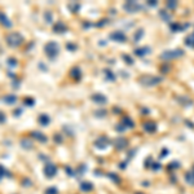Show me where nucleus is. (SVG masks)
Returning a JSON list of instances; mask_svg holds the SVG:
<instances>
[{
    "label": "nucleus",
    "instance_id": "f3484780",
    "mask_svg": "<svg viewBox=\"0 0 194 194\" xmlns=\"http://www.w3.org/2000/svg\"><path fill=\"white\" fill-rule=\"evenodd\" d=\"M30 184H31V183H30V180H27V179L23 180V185H25V186H29Z\"/></svg>",
    "mask_w": 194,
    "mask_h": 194
},
{
    "label": "nucleus",
    "instance_id": "dca6fc26",
    "mask_svg": "<svg viewBox=\"0 0 194 194\" xmlns=\"http://www.w3.org/2000/svg\"><path fill=\"white\" fill-rule=\"evenodd\" d=\"M45 20H47V22H51L52 21V14L51 13H45Z\"/></svg>",
    "mask_w": 194,
    "mask_h": 194
},
{
    "label": "nucleus",
    "instance_id": "20e7f679",
    "mask_svg": "<svg viewBox=\"0 0 194 194\" xmlns=\"http://www.w3.org/2000/svg\"><path fill=\"white\" fill-rule=\"evenodd\" d=\"M0 25L4 26V27H8V29H11L12 27V22H11V20L7 17V14L4 12H0Z\"/></svg>",
    "mask_w": 194,
    "mask_h": 194
},
{
    "label": "nucleus",
    "instance_id": "a211bd4d",
    "mask_svg": "<svg viewBox=\"0 0 194 194\" xmlns=\"http://www.w3.org/2000/svg\"><path fill=\"white\" fill-rule=\"evenodd\" d=\"M21 113H22V110H21V109H17V110H14V115H16V116H18Z\"/></svg>",
    "mask_w": 194,
    "mask_h": 194
},
{
    "label": "nucleus",
    "instance_id": "39448f33",
    "mask_svg": "<svg viewBox=\"0 0 194 194\" xmlns=\"http://www.w3.org/2000/svg\"><path fill=\"white\" fill-rule=\"evenodd\" d=\"M31 136L34 137V139H36V140H39L40 142H45L47 141V137L43 135L42 132H38V131H32L31 132Z\"/></svg>",
    "mask_w": 194,
    "mask_h": 194
},
{
    "label": "nucleus",
    "instance_id": "f8f14e48",
    "mask_svg": "<svg viewBox=\"0 0 194 194\" xmlns=\"http://www.w3.org/2000/svg\"><path fill=\"white\" fill-rule=\"evenodd\" d=\"M7 63L11 67H14V66H17V60L11 57V58H8V60H7Z\"/></svg>",
    "mask_w": 194,
    "mask_h": 194
},
{
    "label": "nucleus",
    "instance_id": "f257e3e1",
    "mask_svg": "<svg viewBox=\"0 0 194 194\" xmlns=\"http://www.w3.org/2000/svg\"><path fill=\"white\" fill-rule=\"evenodd\" d=\"M5 40H7V43H8V45L9 47L16 48V47H18V45H21L23 43V36L21 35V34H18V32H11V34H8L7 35Z\"/></svg>",
    "mask_w": 194,
    "mask_h": 194
},
{
    "label": "nucleus",
    "instance_id": "0eeeda50",
    "mask_svg": "<svg viewBox=\"0 0 194 194\" xmlns=\"http://www.w3.org/2000/svg\"><path fill=\"white\" fill-rule=\"evenodd\" d=\"M21 146H22L23 149H31L32 148V142L30 141L27 137H25V139L21 140Z\"/></svg>",
    "mask_w": 194,
    "mask_h": 194
},
{
    "label": "nucleus",
    "instance_id": "423d86ee",
    "mask_svg": "<svg viewBox=\"0 0 194 194\" xmlns=\"http://www.w3.org/2000/svg\"><path fill=\"white\" fill-rule=\"evenodd\" d=\"M51 122V119H49V116L47 115V114H42V115H39V123L42 124V126H47Z\"/></svg>",
    "mask_w": 194,
    "mask_h": 194
},
{
    "label": "nucleus",
    "instance_id": "9d476101",
    "mask_svg": "<svg viewBox=\"0 0 194 194\" xmlns=\"http://www.w3.org/2000/svg\"><path fill=\"white\" fill-rule=\"evenodd\" d=\"M23 103L26 106H34V103H35V100H34V98H31V97H26L25 100H23Z\"/></svg>",
    "mask_w": 194,
    "mask_h": 194
},
{
    "label": "nucleus",
    "instance_id": "7ed1b4c3",
    "mask_svg": "<svg viewBox=\"0 0 194 194\" xmlns=\"http://www.w3.org/2000/svg\"><path fill=\"white\" fill-rule=\"evenodd\" d=\"M56 172H57V168H56V166H53V165H47L44 167V175L47 176V177H53V176L56 175Z\"/></svg>",
    "mask_w": 194,
    "mask_h": 194
},
{
    "label": "nucleus",
    "instance_id": "1a4fd4ad",
    "mask_svg": "<svg viewBox=\"0 0 194 194\" xmlns=\"http://www.w3.org/2000/svg\"><path fill=\"white\" fill-rule=\"evenodd\" d=\"M53 30H54L56 32H58V31H65V30H66V26H65L62 22H58V23L53 27Z\"/></svg>",
    "mask_w": 194,
    "mask_h": 194
},
{
    "label": "nucleus",
    "instance_id": "9b49d317",
    "mask_svg": "<svg viewBox=\"0 0 194 194\" xmlns=\"http://www.w3.org/2000/svg\"><path fill=\"white\" fill-rule=\"evenodd\" d=\"M3 176H11V174L8 172L3 166H0V180L3 179Z\"/></svg>",
    "mask_w": 194,
    "mask_h": 194
},
{
    "label": "nucleus",
    "instance_id": "4468645a",
    "mask_svg": "<svg viewBox=\"0 0 194 194\" xmlns=\"http://www.w3.org/2000/svg\"><path fill=\"white\" fill-rule=\"evenodd\" d=\"M82 189L83 190H89V189H92V184H88V183L82 184Z\"/></svg>",
    "mask_w": 194,
    "mask_h": 194
},
{
    "label": "nucleus",
    "instance_id": "6e6552de",
    "mask_svg": "<svg viewBox=\"0 0 194 194\" xmlns=\"http://www.w3.org/2000/svg\"><path fill=\"white\" fill-rule=\"evenodd\" d=\"M4 101H5L8 105H13V103L17 101V97L14 96V94H8V96L4 97Z\"/></svg>",
    "mask_w": 194,
    "mask_h": 194
},
{
    "label": "nucleus",
    "instance_id": "ddd939ff",
    "mask_svg": "<svg viewBox=\"0 0 194 194\" xmlns=\"http://www.w3.org/2000/svg\"><path fill=\"white\" fill-rule=\"evenodd\" d=\"M45 194H57V189H56L54 186H51L49 189L45 190Z\"/></svg>",
    "mask_w": 194,
    "mask_h": 194
},
{
    "label": "nucleus",
    "instance_id": "6ab92c4d",
    "mask_svg": "<svg viewBox=\"0 0 194 194\" xmlns=\"http://www.w3.org/2000/svg\"><path fill=\"white\" fill-rule=\"evenodd\" d=\"M13 87H14V88H18V87H20V82H14V83H13Z\"/></svg>",
    "mask_w": 194,
    "mask_h": 194
},
{
    "label": "nucleus",
    "instance_id": "2eb2a0df",
    "mask_svg": "<svg viewBox=\"0 0 194 194\" xmlns=\"http://www.w3.org/2000/svg\"><path fill=\"white\" fill-rule=\"evenodd\" d=\"M5 122V115H4L3 111H0V123H4Z\"/></svg>",
    "mask_w": 194,
    "mask_h": 194
},
{
    "label": "nucleus",
    "instance_id": "f03ea898",
    "mask_svg": "<svg viewBox=\"0 0 194 194\" xmlns=\"http://www.w3.org/2000/svg\"><path fill=\"white\" fill-rule=\"evenodd\" d=\"M45 53H47V56H48L49 58H54L58 54V51H60V48H58V45H57V43L56 42H49L48 44L45 45Z\"/></svg>",
    "mask_w": 194,
    "mask_h": 194
}]
</instances>
